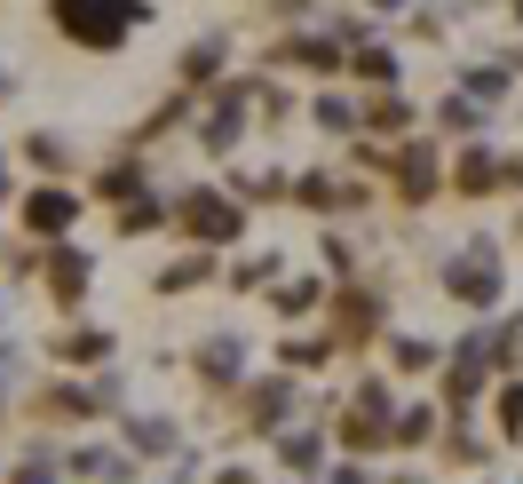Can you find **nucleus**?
Masks as SVG:
<instances>
[{
	"mask_svg": "<svg viewBox=\"0 0 523 484\" xmlns=\"http://www.w3.org/2000/svg\"><path fill=\"white\" fill-rule=\"evenodd\" d=\"M183 72H191V80H214V72H222V40L191 48V56H183Z\"/></svg>",
	"mask_w": 523,
	"mask_h": 484,
	"instance_id": "nucleus-12",
	"label": "nucleus"
},
{
	"mask_svg": "<svg viewBox=\"0 0 523 484\" xmlns=\"http://www.w3.org/2000/svg\"><path fill=\"white\" fill-rule=\"evenodd\" d=\"M56 24L80 40V48H119L127 40V24H135V8H96V0H64L56 8Z\"/></svg>",
	"mask_w": 523,
	"mask_h": 484,
	"instance_id": "nucleus-1",
	"label": "nucleus"
},
{
	"mask_svg": "<svg viewBox=\"0 0 523 484\" xmlns=\"http://www.w3.org/2000/svg\"><path fill=\"white\" fill-rule=\"evenodd\" d=\"M500 421H508V429H523V381L508 389V397H500Z\"/></svg>",
	"mask_w": 523,
	"mask_h": 484,
	"instance_id": "nucleus-23",
	"label": "nucleus"
},
{
	"mask_svg": "<svg viewBox=\"0 0 523 484\" xmlns=\"http://www.w3.org/2000/svg\"><path fill=\"white\" fill-rule=\"evenodd\" d=\"M286 461H294V469H310V461H317V429H302V437H286Z\"/></svg>",
	"mask_w": 523,
	"mask_h": 484,
	"instance_id": "nucleus-20",
	"label": "nucleus"
},
{
	"mask_svg": "<svg viewBox=\"0 0 523 484\" xmlns=\"http://www.w3.org/2000/svg\"><path fill=\"white\" fill-rule=\"evenodd\" d=\"M365 326H373V302L349 294V302H341V334H365Z\"/></svg>",
	"mask_w": 523,
	"mask_h": 484,
	"instance_id": "nucleus-17",
	"label": "nucleus"
},
{
	"mask_svg": "<svg viewBox=\"0 0 523 484\" xmlns=\"http://www.w3.org/2000/svg\"><path fill=\"white\" fill-rule=\"evenodd\" d=\"M56 358H72V365H96V358H111V334H64V350Z\"/></svg>",
	"mask_w": 523,
	"mask_h": 484,
	"instance_id": "nucleus-10",
	"label": "nucleus"
},
{
	"mask_svg": "<svg viewBox=\"0 0 523 484\" xmlns=\"http://www.w3.org/2000/svg\"><path fill=\"white\" fill-rule=\"evenodd\" d=\"M302 199H310V207H341V191H333L325 175H310V183H302Z\"/></svg>",
	"mask_w": 523,
	"mask_h": 484,
	"instance_id": "nucleus-21",
	"label": "nucleus"
},
{
	"mask_svg": "<svg viewBox=\"0 0 523 484\" xmlns=\"http://www.w3.org/2000/svg\"><path fill=\"white\" fill-rule=\"evenodd\" d=\"M333 484H373V477H365V469H341V477H333Z\"/></svg>",
	"mask_w": 523,
	"mask_h": 484,
	"instance_id": "nucleus-25",
	"label": "nucleus"
},
{
	"mask_svg": "<svg viewBox=\"0 0 523 484\" xmlns=\"http://www.w3.org/2000/svg\"><path fill=\"white\" fill-rule=\"evenodd\" d=\"M365 120H373V127H405V104H397V96H373Z\"/></svg>",
	"mask_w": 523,
	"mask_h": 484,
	"instance_id": "nucleus-18",
	"label": "nucleus"
},
{
	"mask_svg": "<svg viewBox=\"0 0 523 484\" xmlns=\"http://www.w3.org/2000/svg\"><path fill=\"white\" fill-rule=\"evenodd\" d=\"M397 445H428V413H397Z\"/></svg>",
	"mask_w": 523,
	"mask_h": 484,
	"instance_id": "nucleus-19",
	"label": "nucleus"
},
{
	"mask_svg": "<svg viewBox=\"0 0 523 484\" xmlns=\"http://www.w3.org/2000/svg\"><path fill=\"white\" fill-rule=\"evenodd\" d=\"M183 223H191V239H238V207L230 199H214V191H191L183 199Z\"/></svg>",
	"mask_w": 523,
	"mask_h": 484,
	"instance_id": "nucleus-3",
	"label": "nucleus"
},
{
	"mask_svg": "<svg viewBox=\"0 0 523 484\" xmlns=\"http://www.w3.org/2000/svg\"><path fill=\"white\" fill-rule=\"evenodd\" d=\"M286 56H294V64H325V72H333V56H341V48H333V40H286Z\"/></svg>",
	"mask_w": 523,
	"mask_h": 484,
	"instance_id": "nucleus-11",
	"label": "nucleus"
},
{
	"mask_svg": "<svg viewBox=\"0 0 523 484\" xmlns=\"http://www.w3.org/2000/svg\"><path fill=\"white\" fill-rule=\"evenodd\" d=\"M0 199H8V175H0Z\"/></svg>",
	"mask_w": 523,
	"mask_h": 484,
	"instance_id": "nucleus-27",
	"label": "nucleus"
},
{
	"mask_svg": "<svg viewBox=\"0 0 523 484\" xmlns=\"http://www.w3.org/2000/svg\"><path fill=\"white\" fill-rule=\"evenodd\" d=\"M341 437H349V445H357V453H373V445H389V421H381V413H365V405H357V413H349V421H341Z\"/></svg>",
	"mask_w": 523,
	"mask_h": 484,
	"instance_id": "nucleus-6",
	"label": "nucleus"
},
{
	"mask_svg": "<svg viewBox=\"0 0 523 484\" xmlns=\"http://www.w3.org/2000/svg\"><path fill=\"white\" fill-rule=\"evenodd\" d=\"M492 183H500V159L492 151H468L460 159V191H492Z\"/></svg>",
	"mask_w": 523,
	"mask_h": 484,
	"instance_id": "nucleus-8",
	"label": "nucleus"
},
{
	"mask_svg": "<svg viewBox=\"0 0 523 484\" xmlns=\"http://www.w3.org/2000/svg\"><path fill=\"white\" fill-rule=\"evenodd\" d=\"M16 484H48V469H16Z\"/></svg>",
	"mask_w": 523,
	"mask_h": 484,
	"instance_id": "nucleus-24",
	"label": "nucleus"
},
{
	"mask_svg": "<svg viewBox=\"0 0 523 484\" xmlns=\"http://www.w3.org/2000/svg\"><path fill=\"white\" fill-rule=\"evenodd\" d=\"M452 294H460V302H492V294H500V262H492V239L468 246V254L452 262Z\"/></svg>",
	"mask_w": 523,
	"mask_h": 484,
	"instance_id": "nucleus-2",
	"label": "nucleus"
},
{
	"mask_svg": "<svg viewBox=\"0 0 523 484\" xmlns=\"http://www.w3.org/2000/svg\"><path fill=\"white\" fill-rule=\"evenodd\" d=\"M317 294H325V286H310V278H294V286H286V294H278V310H286V318H302V310H310Z\"/></svg>",
	"mask_w": 523,
	"mask_h": 484,
	"instance_id": "nucleus-15",
	"label": "nucleus"
},
{
	"mask_svg": "<svg viewBox=\"0 0 523 484\" xmlns=\"http://www.w3.org/2000/svg\"><path fill=\"white\" fill-rule=\"evenodd\" d=\"M48 286H56L64 302H80V286H88V262H80V254H56V262H48Z\"/></svg>",
	"mask_w": 523,
	"mask_h": 484,
	"instance_id": "nucleus-7",
	"label": "nucleus"
},
{
	"mask_svg": "<svg viewBox=\"0 0 523 484\" xmlns=\"http://www.w3.org/2000/svg\"><path fill=\"white\" fill-rule=\"evenodd\" d=\"M127 445L135 453H175V429L167 421H127Z\"/></svg>",
	"mask_w": 523,
	"mask_h": 484,
	"instance_id": "nucleus-9",
	"label": "nucleus"
},
{
	"mask_svg": "<svg viewBox=\"0 0 523 484\" xmlns=\"http://www.w3.org/2000/svg\"><path fill=\"white\" fill-rule=\"evenodd\" d=\"M199 278H207V254H199V262H175V270L159 278V294H183V286H199Z\"/></svg>",
	"mask_w": 523,
	"mask_h": 484,
	"instance_id": "nucleus-13",
	"label": "nucleus"
},
{
	"mask_svg": "<svg viewBox=\"0 0 523 484\" xmlns=\"http://www.w3.org/2000/svg\"><path fill=\"white\" fill-rule=\"evenodd\" d=\"M214 484H254V477H246V469H222V477H214Z\"/></svg>",
	"mask_w": 523,
	"mask_h": 484,
	"instance_id": "nucleus-26",
	"label": "nucleus"
},
{
	"mask_svg": "<svg viewBox=\"0 0 523 484\" xmlns=\"http://www.w3.org/2000/svg\"><path fill=\"white\" fill-rule=\"evenodd\" d=\"M436 358V350H428V342H397V365H405V373H420V365Z\"/></svg>",
	"mask_w": 523,
	"mask_h": 484,
	"instance_id": "nucleus-22",
	"label": "nucleus"
},
{
	"mask_svg": "<svg viewBox=\"0 0 523 484\" xmlns=\"http://www.w3.org/2000/svg\"><path fill=\"white\" fill-rule=\"evenodd\" d=\"M270 413H286V381H270V389H254V429H270Z\"/></svg>",
	"mask_w": 523,
	"mask_h": 484,
	"instance_id": "nucleus-14",
	"label": "nucleus"
},
{
	"mask_svg": "<svg viewBox=\"0 0 523 484\" xmlns=\"http://www.w3.org/2000/svg\"><path fill=\"white\" fill-rule=\"evenodd\" d=\"M238 373V342H214L207 350V381H230Z\"/></svg>",
	"mask_w": 523,
	"mask_h": 484,
	"instance_id": "nucleus-16",
	"label": "nucleus"
},
{
	"mask_svg": "<svg viewBox=\"0 0 523 484\" xmlns=\"http://www.w3.org/2000/svg\"><path fill=\"white\" fill-rule=\"evenodd\" d=\"M72 215H80V199H72V191H32V199H24V231H40V239H56Z\"/></svg>",
	"mask_w": 523,
	"mask_h": 484,
	"instance_id": "nucleus-4",
	"label": "nucleus"
},
{
	"mask_svg": "<svg viewBox=\"0 0 523 484\" xmlns=\"http://www.w3.org/2000/svg\"><path fill=\"white\" fill-rule=\"evenodd\" d=\"M397 191H405V199H428V191H436V151H428V143H413V151L397 159Z\"/></svg>",
	"mask_w": 523,
	"mask_h": 484,
	"instance_id": "nucleus-5",
	"label": "nucleus"
}]
</instances>
